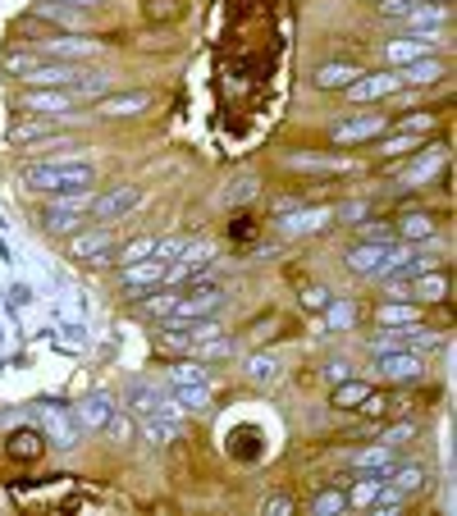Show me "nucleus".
Masks as SVG:
<instances>
[{
	"instance_id": "obj_1",
	"label": "nucleus",
	"mask_w": 457,
	"mask_h": 516,
	"mask_svg": "<svg viewBox=\"0 0 457 516\" xmlns=\"http://www.w3.org/2000/svg\"><path fill=\"white\" fill-rule=\"evenodd\" d=\"M92 183H97V170L88 161H37V165H23V188L46 192V197L79 192V188H92Z\"/></svg>"
},
{
	"instance_id": "obj_2",
	"label": "nucleus",
	"mask_w": 457,
	"mask_h": 516,
	"mask_svg": "<svg viewBox=\"0 0 457 516\" xmlns=\"http://www.w3.org/2000/svg\"><path fill=\"white\" fill-rule=\"evenodd\" d=\"M224 302H228V292L219 288V283H183L179 288V302H174V311L165 316V320H179V325H192V320H210V316H219L224 311Z\"/></svg>"
},
{
	"instance_id": "obj_3",
	"label": "nucleus",
	"mask_w": 457,
	"mask_h": 516,
	"mask_svg": "<svg viewBox=\"0 0 457 516\" xmlns=\"http://www.w3.org/2000/svg\"><path fill=\"white\" fill-rule=\"evenodd\" d=\"M64 243V252H69V261H79V265H88V270H101V265H115V234H110V225H83L79 234H69V238H60Z\"/></svg>"
},
{
	"instance_id": "obj_4",
	"label": "nucleus",
	"mask_w": 457,
	"mask_h": 516,
	"mask_svg": "<svg viewBox=\"0 0 457 516\" xmlns=\"http://www.w3.org/2000/svg\"><path fill=\"white\" fill-rule=\"evenodd\" d=\"M137 206H142V188L137 183H119V188L92 197L88 210H92V225H119V219H128Z\"/></svg>"
},
{
	"instance_id": "obj_5",
	"label": "nucleus",
	"mask_w": 457,
	"mask_h": 516,
	"mask_svg": "<svg viewBox=\"0 0 457 516\" xmlns=\"http://www.w3.org/2000/svg\"><path fill=\"white\" fill-rule=\"evenodd\" d=\"M403 92V78L398 69H375V73H361L352 88H343V97L352 106H375V101H394Z\"/></svg>"
},
{
	"instance_id": "obj_6",
	"label": "nucleus",
	"mask_w": 457,
	"mask_h": 516,
	"mask_svg": "<svg viewBox=\"0 0 457 516\" xmlns=\"http://www.w3.org/2000/svg\"><path fill=\"white\" fill-rule=\"evenodd\" d=\"M19 110L42 115V119H69L73 110H79V101H73V92H69V88H23Z\"/></svg>"
},
{
	"instance_id": "obj_7",
	"label": "nucleus",
	"mask_w": 457,
	"mask_h": 516,
	"mask_svg": "<svg viewBox=\"0 0 457 516\" xmlns=\"http://www.w3.org/2000/svg\"><path fill=\"white\" fill-rule=\"evenodd\" d=\"M434 46H439V32H403V37L379 41V55H385L389 69H403V64H412V60L434 55Z\"/></svg>"
},
{
	"instance_id": "obj_8",
	"label": "nucleus",
	"mask_w": 457,
	"mask_h": 516,
	"mask_svg": "<svg viewBox=\"0 0 457 516\" xmlns=\"http://www.w3.org/2000/svg\"><path fill=\"white\" fill-rule=\"evenodd\" d=\"M443 165H448V146H443V142H434V146H421V152H416V161L398 170V188H430V183L443 174Z\"/></svg>"
},
{
	"instance_id": "obj_9",
	"label": "nucleus",
	"mask_w": 457,
	"mask_h": 516,
	"mask_svg": "<svg viewBox=\"0 0 457 516\" xmlns=\"http://www.w3.org/2000/svg\"><path fill=\"white\" fill-rule=\"evenodd\" d=\"M115 270H119L124 298H146L151 288H161V283H165V261H156V256L133 261V265H115Z\"/></svg>"
},
{
	"instance_id": "obj_10",
	"label": "nucleus",
	"mask_w": 457,
	"mask_h": 516,
	"mask_svg": "<svg viewBox=\"0 0 457 516\" xmlns=\"http://www.w3.org/2000/svg\"><path fill=\"white\" fill-rule=\"evenodd\" d=\"M375 371L385 375L389 384H412L425 375V356L412 352V347H394V352H379L375 356Z\"/></svg>"
},
{
	"instance_id": "obj_11",
	"label": "nucleus",
	"mask_w": 457,
	"mask_h": 516,
	"mask_svg": "<svg viewBox=\"0 0 457 516\" xmlns=\"http://www.w3.org/2000/svg\"><path fill=\"white\" fill-rule=\"evenodd\" d=\"M210 261H215V247H210V243H188V252H183L179 261L165 265V283H170V288L197 283V279L210 270Z\"/></svg>"
},
{
	"instance_id": "obj_12",
	"label": "nucleus",
	"mask_w": 457,
	"mask_h": 516,
	"mask_svg": "<svg viewBox=\"0 0 457 516\" xmlns=\"http://www.w3.org/2000/svg\"><path fill=\"white\" fill-rule=\"evenodd\" d=\"M334 225V206H302V210H284L279 215V234L284 238H312L321 229Z\"/></svg>"
},
{
	"instance_id": "obj_13",
	"label": "nucleus",
	"mask_w": 457,
	"mask_h": 516,
	"mask_svg": "<svg viewBox=\"0 0 457 516\" xmlns=\"http://www.w3.org/2000/svg\"><path fill=\"white\" fill-rule=\"evenodd\" d=\"M83 73H88V69H83L79 60H46V55H42V64L23 73V88H73Z\"/></svg>"
},
{
	"instance_id": "obj_14",
	"label": "nucleus",
	"mask_w": 457,
	"mask_h": 516,
	"mask_svg": "<svg viewBox=\"0 0 457 516\" xmlns=\"http://www.w3.org/2000/svg\"><path fill=\"white\" fill-rule=\"evenodd\" d=\"M403 292H407L416 307H443L448 292H452V283H448V270L434 265V270H425V274H416V279H403Z\"/></svg>"
},
{
	"instance_id": "obj_15",
	"label": "nucleus",
	"mask_w": 457,
	"mask_h": 516,
	"mask_svg": "<svg viewBox=\"0 0 457 516\" xmlns=\"http://www.w3.org/2000/svg\"><path fill=\"white\" fill-rule=\"evenodd\" d=\"M389 119L394 115H352V119H339L330 128V137L339 146H361V142H375L379 133H389Z\"/></svg>"
},
{
	"instance_id": "obj_16",
	"label": "nucleus",
	"mask_w": 457,
	"mask_h": 516,
	"mask_svg": "<svg viewBox=\"0 0 457 516\" xmlns=\"http://www.w3.org/2000/svg\"><path fill=\"white\" fill-rule=\"evenodd\" d=\"M146 110H151V92H106V97L92 106L97 119H137V115H146Z\"/></svg>"
},
{
	"instance_id": "obj_17",
	"label": "nucleus",
	"mask_w": 457,
	"mask_h": 516,
	"mask_svg": "<svg viewBox=\"0 0 457 516\" xmlns=\"http://www.w3.org/2000/svg\"><path fill=\"white\" fill-rule=\"evenodd\" d=\"M128 411L133 416H179V402H174V393H161L151 384H133L128 389Z\"/></svg>"
},
{
	"instance_id": "obj_18",
	"label": "nucleus",
	"mask_w": 457,
	"mask_h": 516,
	"mask_svg": "<svg viewBox=\"0 0 457 516\" xmlns=\"http://www.w3.org/2000/svg\"><path fill=\"white\" fill-rule=\"evenodd\" d=\"M434 234H439V219L430 210H412V215H398L394 219V243L421 247V243H434Z\"/></svg>"
},
{
	"instance_id": "obj_19",
	"label": "nucleus",
	"mask_w": 457,
	"mask_h": 516,
	"mask_svg": "<svg viewBox=\"0 0 457 516\" xmlns=\"http://www.w3.org/2000/svg\"><path fill=\"white\" fill-rule=\"evenodd\" d=\"M119 407H115V398L110 393H88L79 407H73V420H79V429L83 434H101L106 429V420L115 416Z\"/></svg>"
},
{
	"instance_id": "obj_20",
	"label": "nucleus",
	"mask_w": 457,
	"mask_h": 516,
	"mask_svg": "<svg viewBox=\"0 0 457 516\" xmlns=\"http://www.w3.org/2000/svg\"><path fill=\"white\" fill-rule=\"evenodd\" d=\"M361 64H352V60H330V64H321L316 73H312V88H321V92H343V88H352L357 78H361Z\"/></svg>"
},
{
	"instance_id": "obj_21",
	"label": "nucleus",
	"mask_w": 457,
	"mask_h": 516,
	"mask_svg": "<svg viewBox=\"0 0 457 516\" xmlns=\"http://www.w3.org/2000/svg\"><path fill=\"white\" fill-rule=\"evenodd\" d=\"M37 219H42V229H46L51 238H69V234L83 229V210H69V206H60L55 197L37 210Z\"/></svg>"
},
{
	"instance_id": "obj_22",
	"label": "nucleus",
	"mask_w": 457,
	"mask_h": 516,
	"mask_svg": "<svg viewBox=\"0 0 457 516\" xmlns=\"http://www.w3.org/2000/svg\"><path fill=\"white\" fill-rule=\"evenodd\" d=\"M5 137H10V146H28V142H55V137H60V119L28 115V119H14Z\"/></svg>"
},
{
	"instance_id": "obj_23",
	"label": "nucleus",
	"mask_w": 457,
	"mask_h": 516,
	"mask_svg": "<svg viewBox=\"0 0 457 516\" xmlns=\"http://www.w3.org/2000/svg\"><path fill=\"white\" fill-rule=\"evenodd\" d=\"M385 256H389V243H352L348 247V256H343V265L352 270V274H361V279H370L379 265H385Z\"/></svg>"
},
{
	"instance_id": "obj_24",
	"label": "nucleus",
	"mask_w": 457,
	"mask_h": 516,
	"mask_svg": "<svg viewBox=\"0 0 457 516\" xmlns=\"http://www.w3.org/2000/svg\"><path fill=\"white\" fill-rule=\"evenodd\" d=\"M137 434L156 448H170L183 438V425H179V416H137Z\"/></svg>"
},
{
	"instance_id": "obj_25",
	"label": "nucleus",
	"mask_w": 457,
	"mask_h": 516,
	"mask_svg": "<svg viewBox=\"0 0 457 516\" xmlns=\"http://www.w3.org/2000/svg\"><path fill=\"white\" fill-rule=\"evenodd\" d=\"M42 425H46V434H51V444H60V448H73L79 444V420H73V411H64V407H42Z\"/></svg>"
},
{
	"instance_id": "obj_26",
	"label": "nucleus",
	"mask_w": 457,
	"mask_h": 516,
	"mask_svg": "<svg viewBox=\"0 0 457 516\" xmlns=\"http://www.w3.org/2000/svg\"><path fill=\"white\" fill-rule=\"evenodd\" d=\"M5 453H10V462H37L42 453H46V434L42 429H14L10 438H5Z\"/></svg>"
},
{
	"instance_id": "obj_27",
	"label": "nucleus",
	"mask_w": 457,
	"mask_h": 516,
	"mask_svg": "<svg viewBox=\"0 0 457 516\" xmlns=\"http://www.w3.org/2000/svg\"><path fill=\"white\" fill-rule=\"evenodd\" d=\"M398 23H403V32H439V28L448 23V5H434V0H421V5H416L412 14H403Z\"/></svg>"
},
{
	"instance_id": "obj_28",
	"label": "nucleus",
	"mask_w": 457,
	"mask_h": 516,
	"mask_svg": "<svg viewBox=\"0 0 457 516\" xmlns=\"http://www.w3.org/2000/svg\"><path fill=\"white\" fill-rule=\"evenodd\" d=\"M443 64L434 60V55H425V60H412V64H403L398 69V78H403V88H434V83H443Z\"/></svg>"
},
{
	"instance_id": "obj_29",
	"label": "nucleus",
	"mask_w": 457,
	"mask_h": 516,
	"mask_svg": "<svg viewBox=\"0 0 457 516\" xmlns=\"http://www.w3.org/2000/svg\"><path fill=\"white\" fill-rule=\"evenodd\" d=\"M352 466H357V471H375V475H389V471L398 466V448L379 438V444H370V448H361V453L352 457Z\"/></svg>"
},
{
	"instance_id": "obj_30",
	"label": "nucleus",
	"mask_w": 457,
	"mask_h": 516,
	"mask_svg": "<svg viewBox=\"0 0 457 516\" xmlns=\"http://www.w3.org/2000/svg\"><path fill=\"white\" fill-rule=\"evenodd\" d=\"M375 325H379V329L421 325V307H416V302H379V307H375Z\"/></svg>"
},
{
	"instance_id": "obj_31",
	"label": "nucleus",
	"mask_w": 457,
	"mask_h": 516,
	"mask_svg": "<svg viewBox=\"0 0 457 516\" xmlns=\"http://www.w3.org/2000/svg\"><path fill=\"white\" fill-rule=\"evenodd\" d=\"M97 51V41H88V37H51V41H42V55L46 60H88Z\"/></svg>"
},
{
	"instance_id": "obj_32",
	"label": "nucleus",
	"mask_w": 457,
	"mask_h": 516,
	"mask_svg": "<svg viewBox=\"0 0 457 516\" xmlns=\"http://www.w3.org/2000/svg\"><path fill=\"white\" fill-rule=\"evenodd\" d=\"M385 480H389V475L361 471V480H352V484L343 489V493H348V507H357V511H361V507H370V502H375V493L385 489Z\"/></svg>"
},
{
	"instance_id": "obj_33",
	"label": "nucleus",
	"mask_w": 457,
	"mask_h": 516,
	"mask_svg": "<svg viewBox=\"0 0 457 516\" xmlns=\"http://www.w3.org/2000/svg\"><path fill=\"white\" fill-rule=\"evenodd\" d=\"M375 152L385 156V161L412 156V152H421V137H412V133H379V137H375Z\"/></svg>"
},
{
	"instance_id": "obj_34",
	"label": "nucleus",
	"mask_w": 457,
	"mask_h": 516,
	"mask_svg": "<svg viewBox=\"0 0 457 516\" xmlns=\"http://www.w3.org/2000/svg\"><path fill=\"white\" fill-rule=\"evenodd\" d=\"M366 393H370V384L348 375V380H339V384H334V393H330V407H339V411H357Z\"/></svg>"
},
{
	"instance_id": "obj_35",
	"label": "nucleus",
	"mask_w": 457,
	"mask_h": 516,
	"mask_svg": "<svg viewBox=\"0 0 457 516\" xmlns=\"http://www.w3.org/2000/svg\"><path fill=\"white\" fill-rule=\"evenodd\" d=\"M389 124H394V133L425 137V133H434V128H439V115H430V110H407V115H398V119H389Z\"/></svg>"
},
{
	"instance_id": "obj_36",
	"label": "nucleus",
	"mask_w": 457,
	"mask_h": 516,
	"mask_svg": "<svg viewBox=\"0 0 457 516\" xmlns=\"http://www.w3.org/2000/svg\"><path fill=\"white\" fill-rule=\"evenodd\" d=\"M192 352H197L201 361H224V356H234V338H228V329H219V334L197 338V343H192Z\"/></svg>"
},
{
	"instance_id": "obj_37",
	"label": "nucleus",
	"mask_w": 457,
	"mask_h": 516,
	"mask_svg": "<svg viewBox=\"0 0 457 516\" xmlns=\"http://www.w3.org/2000/svg\"><path fill=\"white\" fill-rule=\"evenodd\" d=\"M389 484H394L398 493H407V498H412V493H421V489H425V466H416V462L394 466V471H389Z\"/></svg>"
},
{
	"instance_id": "obj_38",
	"label": "nucleus",
	"mask_w": 457,
	"mask_h": 516,
	"mask_svg": "<svg viewBox=\"0 0 457 516\" xmlns=\"http://www.w3.org/2000/svg\"><path fill=\"white\" fill-rule=\"evenodd\" d=\"M151 252H156V238H151V234H137V238H128V243H119V247H115V265L146 261Z\"/></svg>"
},
{
	"instance_id": "obj_39",
	"label": "nucleus",
	"mask_w": 457,
	"mask_h": 516,
	"mask_svg": "<svg viewBox=\"0 0 457 516\" xmlns=\"http://www.w3.org/2000/svg\"><path fill=\"white\" fill-rule=\"evenodd\" d=\"M275 375H279V356L275 352H252L247 356V380L252 384H275Z\"/></svg>"
},
{
	"instance_id": "obj_40",
	"label": "nucleus",
	"mask_w": 457,
	"mask_h": 516,
	"mask_svg": "<svg viewBox=\"0 0 457 516\" xmlns=\"http://www.w3.org/2000/svg\"><path fill=\"white\" fill-rule=\"evenodd\" d=\"M101 434H110V444L128 448L133 438H137V420H133V416H124V411H115V416L106 420V429H101Z\"/></svg>"
},
{
	"instance_id": "obj_41",
	"label": "nucleus",
	"mask_w": 457,
	"mask_h": 516,
	"mask_svg": "<svg viewBox=\"0 0 457 516\" xmlns=\"http://www.w3.org/2000/svg\"><path fill=\"white\" fill-rule=\"evenodd\" d=\"M69 92H73V101H88V97H97V101H101V97L110 92V78H106V73H92V69H88V73H83V78L73 83Z\"/></svg>"
},
{
	"instance_id": "obj_42",
	"label": "nucleus",
	"mask_w": 457,
	"mask_h": 516,
	"mask_svg": "<svg viewBox=\"0 0 457 516\" xmlns=\"http://www.w3.org/2000/svg\"><path fill=\"white\" fill-rule=\"evenodd\" d=\"M179 384H210V371L201 361H179L170 371V389H179Z\"/></svg>"
},
{
	"instance_id": "obj_43",
	"label": "nucleus",
	"mask_w": 457,
	"mask_h": 516,
	"mask_svg": "<svg viewBox=\"0 0 457 516\" xmlns=\"http://www.w3.org/2000/svg\"><path fill=\"white\" fill-rule=\"evenodd\" d=\"M174 402H179V411H201L210 402V384H179Z\"/></svg>"
},
{
	"instance_id": "obj_44",
	"label": "nucleus",
	"mask_w": 457,
	"mask_h": 516,
	"mask_svg": "<svg viewBox=\"0 0 457 516\" xmlns=\"http://www.w3.org/2000/svg\"><path fill=\"white\" fill-rule=\"evenodd\" d=\"M321 316H325V325H330L334 334H339V329H352V325H357V307H352V302H343V298H339V302H330V307H325Z\"/></svg>"
},
{
	"instance_id": "obj_45",
	"label": "nucleus",
	"mask_w": 457,
	"mask_h": 516,
	"mask_svg": "<svg viewBox=\"0 0 457 516\" xmlns=\"http://www.w3.org/2000/svg\"><path fill=\"white\" fill-rule=\"evenodd\" d=\"M343 507H348V493H343V489H321V493L312 498V511H316V516H339Z\"/></svg>"
},
{
	"instance_id": "obj_46",
	"label": "nucleus",
	"mask_w": 457,
	"mask_h": 516,
	"mask_svg": "<svg viewBox=\"0 0 457 516\" xmlns=\"http://www.w3.org/2000/svg\"><path fill=\"white\" fill-rule=\"evenodd\" d=\"M252 197H256V174H238L234 183L224 188V201H228V206H243V201H252Z\"/></svg>"
},
{
	"instance_id": "obj_47",
	"label": "nucleus",
	"mask_w": 457,
	"mask_h": 516,
	"mask_svg": "<svg viewBox=\"0 0 457 516\" xmlns=\"http://www.w3.org/2000/svg\"><path fill=\"white\" fill-rule=\"evenodd\" d=\"M37 64H42V51H10V55H5V69L14 73L19 83H23V73L37 69Z\"/></svg>"
},
{
	"instance_id": "obj_48",
	"label": "nucleus",
	"mask_w": 457,
	"mask_h": 516,
	"mask_svg": "<svg viewBox=\"0 0 457 516\" xmlns=\"http://www.w3.org/2000/svg\"><path fill=\"white\" fill-rule=\"evenodd\" d=\"M179 14H183L179 0H146V19H151V23H170V19H179Z\"/></svg>"
},
{
	"instance_id": "obj_49",
	"label": "nucleus",
	"mask_w": 457,
	"mask_h": 516,
	"mask_svg": "<svg viewBox=\"0 0 457 516\" xmlns=\"http://www.w3.org/2000/svg\"><path fill=\"white\" fill-rule=\"evenodd\" d=\"M330 302H334V292H330V288H316V283H312V288H302V311H325Z\"/></svg>"
},
{
	"instance_id": "obj_50",
	"label": "nucleus",
	"mask_w": 457,
	"mask_h": 516,
	"mask_svg": "<svg viewBox=\"0 0 457 516\" xmlns=\"http://www.w3.org/2000/svg\"><path fill=\"white\" fill-rule=\"evenodd\" d=\"M183 252H188V238H156V252H151V256L170 265V261H179Z\"/></svg>"
},
{
	"instance_id": "obj_51",
	"label": "nucleus",
	"mask_w": 457,
	"mask_h": 516,
	"mask_svg": "<svg viewBox=\"0 0 457 516\" xmlns=\"http://www.w3.org/2000/svg\"><path fill=\"white\" fill-rule=\"evenodd\" d=\"M366 215H370L366 201H343V206H334V219H343V225H361Z\"/></svg>"
},
{
	"instance_id": "obj_52",
	"label": "nucleus",
	"mask_w": 457,
	"mask_h": 516,
	"mask_svg": "<svg viewBox=\"0 0 457 516\" xmlns=\"http://www.w3.org/2000/svg\"><path fill=\"white\" fill-rule=\"evenodd\" d=\"M416 5H421V0H379L375 10L385 14V19H394V23H398V19H403V14H412Z\"/></svg>"
},
{
	"instance_id": "obj_53",
	"label": "nucleus",
	"mask_w": 457,
	"mask_h": 516,
	"mask_svg": "<svg viewBox=\"0 0 457 516\" xmlns=\"http://www.w3.org/2000/svg\"><path fill=\"white\" fill-rule=\"evenodd\" d=\"M261 516H293V498L288 493H270L261 502Z\"/></svg>"
},
{
	"instance_id": "obj_54",
	"label": "nucleus",
	"mask_w": 457,
	"mask_h": 516,
	"mask_svg": "<svg viewBox=\"0 0 457 516\" xmlns=\"http://www.w3.org/2000/svg\"><path fill=\"white\" fill-rule=\"evenodd\" d=\"M366 243H394V225H385V219H370V225L361 229Z\"/></svg>"
},
{
	"instance_id": "obj_55",
	"label": "nucleus",
	"mask_w": 457,
	"mask_h": 516,
	"mask_svg": "<svg viewBox=\"0 0 457 516\" xmlns=\"http://www.w3.org/2000/svg\"><path fill=\"white\" fill-rule=\"evenodd\" d=\"M293 170H348V161H316V156H293Z\"/></svg>"
},
{
	"instance_id": "obj_56",
	"label": "nucleus",
	"mask_w": 457,
	"mask_h": 516,
	"mask_svg": "<svg viewBox=\"0 0 457 516\" xmlns=\"http://www.w3.org/2000/svg\"><path fill=\"white\" fill-rule=\"evenodd\" d=\"M407 438H416V425H412V420H403V425H389V429H385V444H394V448H403Z\"/></svg>"
},
{
	"instance_id": "obj_57",
	"label": "nucleus",
	"mask_w": 457,
	"mask_h": 516,
	"mask_svg": "<svg viewBox=\"0 0 457 516\" xmlns=\"http://www.w3.org/2000/svg\"><path fill=\"white\" fill-rule=\"evenodd\" d=\"M325 375L339 384V380H348V365H343V361H330V365H325Z\"/></svg>"
},
{
	"instance_id": "obj_58",
	"label": "nucleus",
	"mask_w": 457,
	"mask_h": 516,
	"mask_svg": "<svg viewBox=\"0 0 457 516\" xmlns=\"http://www.w3.org/2000/svg\"><path fill=\"white\" fill-rule=\"evenodd\" d=\"M60 5H73V10H92V5H101V0H60Z\"/></svg>"
},
{
	"instance_id": "obj_59",
	"label": "nucleus",
	"mask_w": 457,
	"mask_h": 516,
	"mask_svg": "<svg viewBox=\"0 0 457 516\" xmlns=\"http://www.w3.org/2000/svg\"><path fill=\"white\" fill-rule=\"evenodd\" d=\"M370 5H379V0H370Z\"/></svg>"
}]
</instances>
